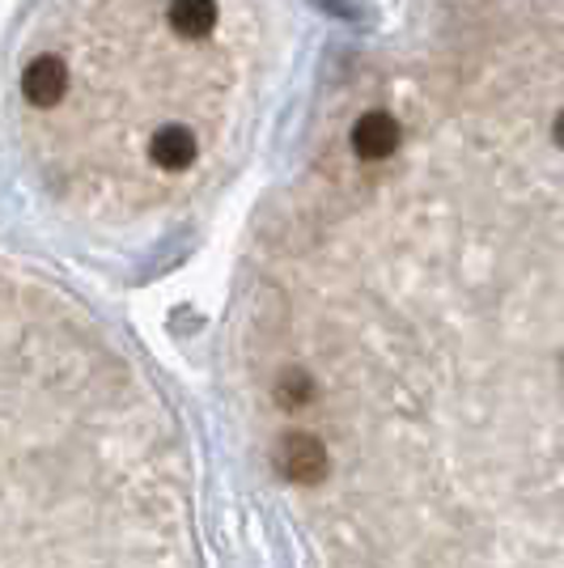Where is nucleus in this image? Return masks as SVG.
Segmentation results:
<instances>
[{
  "label": "nucleus",
  "instance_id": "obj_1",
  "mask_svg": "<svg viewBox=\"0 0 564 568\" xmlns=\"http://www.w3.org/2000/svg\"><path fill=\"white\" fill-rule=\"evenodd\" d=\"M289 251L268 403L323 568H564V216L370 191Z\"/></svg>",
  "mask_w": 564,
  "mask_h": 568
},
{
  "label": "nucleus",
  "instance_id": "obj_3",
  "mask_svg": "<svg viewBox=\"0 0 564 568\" xmlns=\"http://www.w3.org/2000/svg\"><path fill=\"white\" fill-rule=\"evenodd\" d=\"M353 158L365 166H386L395 153L403 149V128L391 111H365L349 132Z\"/></svg>",
  "mask_w": 564,
  "mask_h": 568
},
{
  "label": "nucleus",
  "instance_id": "obj_2",
  "mask_svg": "<svg viewBox=\"0 0 564 568\" xmlns=\"http://www.w3.org/2000/svg\"><path fill=\"white\" fill-rule=\"evenodd\" d=\"M259 22L230 0H64L51 51L60 102L34 115L30 158L51 191L119 216L209 183L255 81Z\"/></svg>",
  "mask_w": 564,
  "mask_h": 568
},
{
  "label": "nucleus",
  "instance_id": "obj_4",
  "mask_svg": "<svg viewBox=\"0 0 564 568\" xmlns=\"http://www.w3.org/2000/svg\"><path fill=\"white\" fill-rule=\"evenodd\" d=\"M552 141H556L564 149V111L556 119H552Z\"/></svg>",
  "mask_w": 564,
  "mask_h": 568
}]
</instances>
